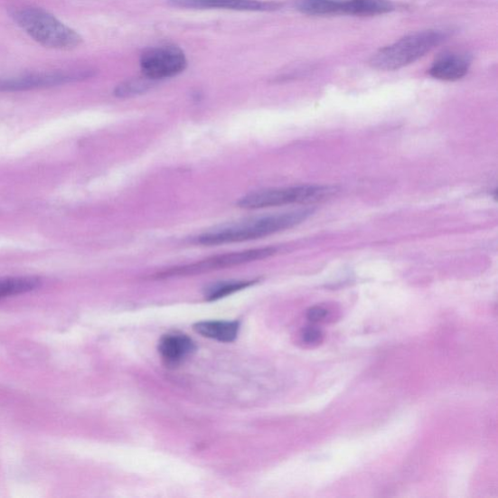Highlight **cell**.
Wrapping results in <instances>:
<instances>
[{"label": "cell", "instance_id": "cell-13", "mask_svg": "<svg viewBox=\"0 0 498 498\" xmlns=\"http://www.w3.org/2000/svg\"><path fill=\"white\" fill-rule=\"evenodd\" d=\"M296 7L310 16L343 14V2L337 0H296Z\"/></svg>", "mask_w": 498, "mask_h": 498}, {"label": "cell", "instance_id": "cell-12", "mask_svg": "<svg viewBox=\"0 0 498 498\" xmlns=\"http://www.w3.org/2000/svg\"><path fill=\"white\" fill-rule=\"evenodd\" d=\"M41 286V278L35 277H2L0 278V298L22 295Z\"/></svg>", "mask_w": 498, "mask_h": 498}, {"label": "cell", "instance_id": "cell-1", "mask_svg": "<svg viewBox=\"0 0 498 498\" xmlns=\"http://www.w3.org/2000/svg\"><path fill=\"white\" fill-rule=\"evenodd\" d=\"M312 214V210H299L227 224L202 234L196 239V242L211 247L258 240L299 225L308 220Z\"/></svg>", "mask_w": 498, "mask_h": 498}, {"label": "cell", "instance_id": "cell-16", "mask_svg": "<svg viewBox=\"0 0 498 498\" xmlns=\"http://www.w3.org/2000/svg\"><path fill=\"white\" fill-rule=\"evenodd\" d=\"M302 338L305 343H317L322 341L323 334L315 327H306L303 330Z\"/></svg>", "mask_w": 498, "mask_h": 498}, {"label": "cell", "instance_id": "cell-15", "mask_svg": "<svg viewBox=\"0 0 498 498\" xmlns=\"http://www.w3.org/2000/svg\"><path fill=\"white\" fill-rule=\"evenodd\" d=\"M148 79L126 81L115 89V96L118 98H131L142 95L149 90L152 84Z\"/></svg>", "mask_w": 498, "mask_h": 498}, {"label": "cell", "instance_id": "cell-14", "mask_svg": "<svg viewBox=\"0 0 498 498\" xmlns=\"http://www.w3.org/2000/svg\"><path fill=\"white\" fill-rule=\"evenodd\" d=\"M258 282V279H253L213 284L206 289V292H204V296H206V300L208 301L220 300L230 295H233V293L237 291L254 286Z\"/></svg>", "mask_w": 498, "mask_h": 498}, {"label": "cell", "instance_id": "cell-10", "mask_svg": "<svg viewBox=\"0 0 498 498\" xmlns=\"http://www.w3.org/2000/svg\"><path fill=\"white\" fill-rule=\"evenodd\" d=\"M196 334L204 338L231 343L239 334L240 323L238 322H201L194 324Z\"/></svg>", "mask_w": 498, "mask_h": 498}, {"label": "cell", "instance_id": "cell-3", "mask_svg": "<svg viewBox=\"0 0 498 498\" xmlns=\"http://www.w3.org/2000/svg\"><path fill=\"white\" fill-rule=\"evenodd\" d=\"M439 32L426 31L406 35L401 40L381 48L369 63L379 70H398L424 57L444 41Z\"/></svg>", "mask_w": 498, "mask_h": 498}, {"label": "cell", "instance_id": "cell-9", "mask_svg": "<svg viewBox=\"0 0 498 498\" xmlns=\"http://www.w3.org/2000/svg\"><path fill=\"white\" fill-rule=\"evenodd\" d=\"M470 61L462 55L448 54L434 61L429 70L432 78L442 81H456L465 78Z\"/></svg>", "mask_w": 498, "mask_h": 498}, {"label": "cell", "instance_id": "cell-2", "mask_svg": "<svg viewBox=\"0 0 498 498\" xmlns=\"http://www.w3.org/2000/svg\"><path fill=\"white\" fill-rule=\"evenodd\" d=\"M19 27L33 40L48 48L70 50L82 43V37L49 12L24 7L12 13Z\"/></svg>", "mask_w": 498, "mask_h": 498}, {"label": "cell", "instance_id": "cell-11", "mask_svg": "<svg viewBox=\"0 0 498 498\" xmlns=\"http://www.w3.org/2000/svg\"><path fill=\"white\" fill-rule=\"evenodd\" d=\"M394 6L390 0H348L343 2V14L375 16L391 12Z\"/></svg>", "mask_w": 498, "mask_h": 498}, {"label": "cell", "instance_id": "cell-7", "mask_svg": "<svg viewBox=\"0 0 498 498\" xmlns=\"http://www.w3.org/2000/svg\"><path fill=\"white\" fill-rule=\"evenodd\" d=\"M174 6L193 9H225L234 11L268 12L282 7L266 0H170Z\"/></svg>", "mask_w": 498, "mask_h": 498}, {"label": "cell", "instance_id": "cell-4", "mask_svg": "<svg viewBox=\"0 0 498 498\" xmlns=\"http://www.w3.org/2000/svg\"><path fill=\"white\" fill-rule=\"evenodd\" d=\"M334 193V187L317 185L267 189L242 197L238 206L240 209L259 210L286 204L309 203L324 200Z\"/></svg>", "mask_w": 498, "mask_h": 498}, {"label": "cell", "instance_id": "cell-8", "mask_svg": "<svg viewBox=\"0 0 498 498\" xmlns=\"http://www.w3.org/2000/svg\"><path fill=\"white\" fill-rule=\"evenodd\" d=\"M196 350L195 343L185 334H167L159 343V352L168 365L182 363Z\"/></svg>", "mask_w": 498, "mask_h": 498}, {"label": "cell", "instance_id": "cell-5", "mask_svg": "<svg viewBox=\"0 0 498 498\" xmlns=\"http://www.w3.org/2000/svg\"><path fill=\"white\" fill-rule=\"evenodd\" d=\"M276 248H262L239 252H231L201 260L199 262L161 272L155 278H168L175 277L196 276L213 271L224 270L226 268L247 264L273 257L277 253Z\"/></svg>", "mask_w": 498, "mask_h": 498}, {"label": "cell", "instance_id": "cell-6", "mask_svg": "<svg viewBox=\"0 0 498 498\" xmlns=\"http://www.w3.org/2000/svg\"><path fill=\"white\" fill-rule=\"evenodd\" d=\"M183 51L175 46H158L148 49L140 58V68L146 79L156 81L174 78L187 68Z\"/></svg>", "mask_w": 498, "mask_h": 498}, {"label": "cell", "instance_id": "cell-17", "mask_svg": "<svg viewBox=\"0 0 498 498\" xmlns=\"http://www.w3.org/2000/svg\"><path fill=\"white\" fill-rule=\"evenodd\" d=\"M327 315V310L323 308V306H313V308L306 313V317H308L309 321L312 323H319L324 321Z\"/></svg>", "mask_w": 498, "mask_h": 498}]
</instances>
